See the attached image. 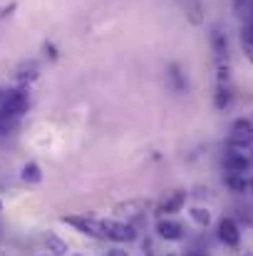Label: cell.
<instances>
[{
  "mask_svg": "<svg viewBox=\"0 0 253 256\" xmlns=\"http://www.w3.org/2000/svg\"><path fill=\"white\" fill-rule=\"evenodd\" d=\"M114 212H117L119 216L129 219V222H137V219L144 216V214H142V212H144V202H124V204H117Z\"/></svg>",
  "mask_w": 253,
  "mask_h": 256,
  "instance_id": "obj_11",
  "label": "cell"
},
{
  "mask_svg": "<svg viewBox=\"0 0 253 256\" xmlns=\"http://www.w3.org/2000/svg\"><path fill=\"white\" fill-rule=\"evenodd\" d=\"M157 234H159L162 239H167V242H181L184 234H186V229H184V224L162 216V219L157 222Z\"/></svg>",
  "mask_w": 253,
  "mask_h": 256,
  "instance_id": "obj_7",
  "label": "cell"
},
{
  "mask_svg": "<svg viewBox=\"0 0 253 256\" xmlns=\"http://www.w3.org/2000/svg\"><path fill=\"white\" fill-rule=\"evenodd\" d=\"M27 104H30L27 87H15V90H10V97H7V102L2 104V110H0V122L10 130V127L27 112Z\"/></svg>",
  "mask_w": 253,
  "mask_h": 256,
  "instance_id": "obj_1",
  "label": "cell"
},
{
  "mask_svg": "<svg viewBox=\"0 0 253 256\" xmlns=\"http://www.w3.org/2000/svg\"><path fill=\"white\" fill-rule=\"evenodd\" d=\"M20 179L25 182V184H40L42 182V170H40V164L37 162H27L22 172H20Z\"/></svg>",
  "mask_w": 253,
  "mask_h": 256,
  "instance_id": "obj_14",
  "label": "cell"
},
{
  "mask_svg": "<svg viewBox=\"0 0 253 256\" xmlns=\"http://www.w3.org/2000/svg\"><path fill=\"white\" fill-rule=\"evenodd\" d=\"M234 10H236V15H239V18H246V20H251V12H253V0H236V5H234Z\"/></svg>",
  "mask_w": 253,
  "mask_h": 256,
  "instance_id": "obj_18",
  "label": "cell"
},
{
  "mask_svg": "<svg viewBox=\"0 0 253 256\" xmlns=\"http://www.w3.org/2000/svg\"><path fill=\"white\" fill-rule=\"evenodd\" d=\"M229 147H231V150H241V152L253 150V120L241 117V120H236V122L231 124Z\"/></svg>",
  "mask_w": 253,
  "mask_h": 256,
  "instance_id": "obj_2",
  "label": "cell"
},
{
  "mask_svg": "<svg viewBox=\"0 0 253 256\" xmlns=\"http://www.w3.org/2000/svg\"><path fill=\"white\" fill-rule=\"evenodd\" d=\"M189 216H191V222H194L196 226H201V229H206V226L211 224V212L204 209V206H191V209H189Z\"/></svg>",
  "mask_w": 253,
  "mask_h": 256,
  "instance_id": "obj_15",
  "label": "cell"
},
{
  "mask_svg": "<svg viewBox=\"0 0 253 256\" xmlns=\"http://www.w3.org/2000/svg\"><path fill=\"white\" fill-rule=\"evenodd\" d=\"M62 224H70L72 229H77L80 234H87L92 239H104V229H102V222L99 219H92V216H82V214H65L60 216Z\"/></svg>",
  "mask_w": 253,
  "mask_h": 256,
  "instance_id": "obj_3",
  "label": "cell"
},
{
  "mask_svg": "<svg viewBox=\"0 0 253 256\" xmlns=\"http://www.w3.org/2000/svg\"><path fill=\"white\" fill-rule=\"evenodd\" d=\"M209 40H211V48H214L219 62H224V60L229 58V40H226V35H224L219 28H214L211 35H209Z\"/></svg>",
  "mask_w": 253,
  "mask_h": 256,
  "instance_id": "obj_10",
  "label": "cell"
},
{
  "mask_svg": "<svg viewBox=\"0 0 253 256\" xmlns=\"http://www.w3.org/2000/svg\"><path fill=\"white\" fill-rule=\"evenodd\" d=\"M186 196H189V194H186L184 189H176V192H171V194H167V196H164V202L159 204V209H157V212H159L162 216H169V214H179V212L184 209V204H186Z\"/></svg>",
  "mask_w": 253,
  "mask_h": 256,
  "instance_id": "obj_8",
  "label": "cell"
},
{
  "mask_svg": "<svg viewBox=\"0 0 253 256\" xmlns=\"http://www.w3.org/2000/svg\"><path fill=\"white\" fill-rule=\"evenodd\" d=\"M226 184H229L234 192H239V194H241V192H249V179H246L244 174H229V176H226Z\"/></svg>",
  "mask_w": 253,
  "mask_h": 256,
  "instance_id": "obj_17",
  "label": "cell"
},
{
  "mask_svg": "<svg viewBox=\"0 0 253 256\" xmlns=\"http://www.w3.org/2000/svg\"><path fill=\"white\" fill-rule=\"evenodd\" d=\"M45 249H47V254L52 256H67L70 254V244L65 242V239H60L57 234H45Z\"/></svg>",
  "mask_w": 253,
  "mask_h": 256,
  "instance_id": "obj_12",
  "label": "cell"
},
{
  "mask_svg": "<svg viewBox=\"0 0 253 256\" xmlns=\"http://www.w3.org/2000/svg\"><path fill=\"white\" fill-rule=\"evenodd\" d=\"M102 229H104V239H112V242H117V244H124V242H134V239H137V229H134V224H129V222L104 219V222H102Z\"/></svg>",
  "mask_w": 253,
  "mask_h": 256,
  "instance_id": "obj_4",
  "label": "cell"
},
{
  "mask_svg": "<svg viewBox=\"0 0 253 256\" xmlns=\"http://www.w3.org/2000/svg\"><path fill=\"white\" fill-rule=\"evenodd\" d=\"M167 78L171 87H174V92H186V78H184V72H181V68L176 62H171L167 68Z\"/></svg>",
  "mask_w": 253,
  "mask_h": 256,
  "instance_id": "obj_13",
  "label": "cell"
},
{
  "mask_svg": "<svg viewBox=\"0 0 253 256\" xmlns=\"http://www.w3.org/2000/svg\"><path fill=\"white\" fill-rule=\"evenodd\" d=\"M231 100H234V94H231V87H229V85H219V87H216L214 104H216L219 110H226V107L231 104Z\"/></svg>",
  "mask_w": 253,
  "mask_h": 256,
  "instance_id": "obj_16",
  "label": "cell"
},
{
  "mask_svg": "<svg viewBox=\"0 0 253 256\" xmlns=\"http://www.w3.org/2000/svg\"><path fill=\"white\" fill-rule=\"evenodd\" d=\"M102 256H129L127 252H122V249H117V246H112V249H107Z\"/></svg>",
  "mask_w": 253,
  "mask_h": 256,
  "instance_id": "obj_20",
  "label": "cell"
},
{
  "mask_svg": "<svg viewBox=\"0 0 253 256\" xmlns=\"http://www.w3.org/2000/svg\"><path fill=\"white\" fill-rule=\"evenodd\" d=\"M224 167H226L229 174H246V170L251 167V160L246 157V152L229 147V152H226V157H224Z\"/></svg>",
  "mask_w": 253,
  "mask_h": 256,
  "instance_id": "obj_6",
  "label": "cell"
},
{
  "mask_svg": "<svg viewBox=\"0 0 253 256\" xmlns=\"http://www.w3.org/2000/svg\"><path fill=\"white\" fill-rule=\"evenodd\" d=\"M45 256H52V254H45Z\"/></svg>",
  "mask_w": 253,
  "mask_h": 256,
  "instance_id": "obj_25",
  "label": "cell"
},
{
  "mask_svg": "<svg viewBox=\"0 0 253 256\" xmlns=\"http://www.w3.org/2000/svg\"><path fill=\"white\" fill-rule=\"evenodd\" d=\"M249 189H251V192H253V179H251V182H249Z\"/></svg>",
  "mask_w": 253,
  "mask_h": 256,
  "instance_id": "obj_22",
  "label": "cell"
},
{
  "mask_svg": "<svg viewBox=\"0 0 253 256\" xmlns=\"http://www.w3.org/2000/svg\"><path fill=\"white\" fill-rule=\"evenodd\" d=\"M0 212H2V202H0Z\"/></svg>",
  "mask_w": 253,
  "mask_h": 256,
  "instance_id": "obj_23",
  "label": "cell"
},
{
  "mask_svg": "<svg viewBox=\"0 0 253 256\" xmlns=\"http://www.w3.org/2000/svg\"><path fill=\"white\" fill-rule=\"evenodd\" d=\"M216 234H219V242L226 244L229 249H236V246L241 244V229H239L236 219H231V216H224V219L219 222Z\"/></svg>",
  "mask_w": 253,
  "mask_h": 256,
  "instance_id": "obj_5",
  "label": "cell"
},
{
  "mask_svg": "<svg viewBox=\"0 0 253 256\" xmlns=\"http://www.w3.org/2000/svg\"><path fill=\"white\" fill-rule=\"evenodd\" d=\"M37 75H40V65H37L35 60H25V62H20V65L15 68V72H12L15 82H20V85H27V82H32Z\"/></svg>",
  "mask_w": 253,
  "mask_h": 256,
  "instance_id": "obj_9",
  "label": "cell"
},
{
  "mask_svg": "<svg viewBox=\"0 0 253 256\" xmlns=\"http://www.w3.org/2000/svg\"><path fill=\"white\" fill-rule=\"evenodd\" d=\"M42 50H45V52H47V55H50L52 60L57 58V50H55V45H50V42H45V45H42Z\"/></svg>",
  "mask_w": 253,
  "mask_h": 256,
  "instance_id": "obj_21",
  "label": "cell"
},
{
  "mask_svg": "<svg viewBox=\"0 0 253 256\" xmlns=\"http://www.w3.org/2000/svg\"><path fill=\"white\" fill-rule=\"evenodd\" d=\"M167 256H179V254H167Z\"/></svg>",
  "mask_w": 253,
  "mask_h": 256,
  "instance_id": "obj_24",
  "label": "cell"
},
{
  "mask_svg": "<svg viewBox=\"0 0 253 256\" xmlns=\"http://www.w3.org/2000/svg\"><path fill=\"white\" fill-rule=\"evenodd\" d=\"M7 97H10V87H0V110H2V104L7 102Z\"/></svg>",
  "mask_w": 253,
  "mask_h": 256,
  "instance_id": "obj_19",
  "label": "cell"
}]
</instances>
